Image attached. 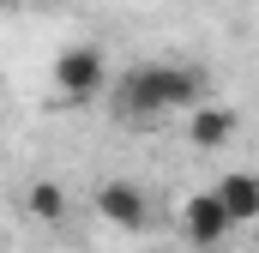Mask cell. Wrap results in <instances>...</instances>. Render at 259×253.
Segmentation results:
<instances>
[{
	"mask_svg": "<svg viewBox=\"0 0 259 253\" xmlns=\"http://www.w3.org/2000/svg\"><path fill=\"white\" fill-rule=\"evenodd\" d=\"M217 193H223V205H229L235 223H253L259 217V175H223Z\"/></svg>",
	"mask_w": 259,
	"mask_h": 253,
	"instance_id": "obj_6",
	"label": "cell"
},
{
	"mask_svg": "<svg viewBox=\"0 0 259 253\" xmlns=\"http://www.w3.org/2000/svg\"><path fill=\"white\" fill-rule=\"evenodd\" d=\"M199 103H205V72L199 66L145 61L115 78V109L127 121H163V115H181V109H199Z\"/></svg>",
	"mask_w": 259,
	"mask_h": 253,
	"instance_id": "obj_1",
	"label": "cell"
},
{
	"mask_svg": "<svg viewBox=\"0 0 259 253\" xmlns=\"http://www.w3.org/2000/svg\"><path fill=\"white\" fill-rule=\"evenodd\" d=\"M229 229H235V217H229V205H223V193H193L187 205H181V235L193 241V247H217V241H229Z\"/></svg>",
	"mask_w": 259,
	"mask_h": 253,
	"instance_id": "obj_3",
	"label": "cell"
},
{
	"mask_svg": "<svg viewBox=\"0 0 259 253\" xmlns=\"http://www.w3.org/2000/svg\"><path fill=\"white\" fill-rule=\"evenodd\" d=\"M24 205H30V217H36V223H61V217H66V193L55 187V181H36Z\"/></svg>",
	"mask_w": 259,
	"mask_h": 253,
	"instance_id": "obj_7",
	"label": "cell"
},
{
	"mask_svg": "<svg viewBox=\"0 0 259 253\" xmlns=\"http://www.w3.org/2000/svg\"><path fill=\"white\" fill-rule=\"evenodd\" d=\"M55 91H61L66 103L103 97V91H109V61H103V49H91V43L61 49V55H55Z\"/></svg>",
	"mask_w": 259,
	"mask_h": 253,
	"instance_id": "obj_2",
	"label": "cell"
},
{
	"mask_svg": "<svg viewBox=\"0 0 259 253\" xmlns=\"http://www.w3.org/2000/svg\"><path fill=\"white\" fill-rule=\"evenodd\" d=\"M97 211H103V223H115V229H145V223H151V199L133 187V181H103V187H97Z\"/></svg>",
	"mask_w": 259,
	"mask_h": 253,
	"instance_id": "obj_4",
	"label": "cell"
},
{
	"mask_svg": "<svg viewBox=\"0 0 259 253\" xmlns=\"http://www.w3.org/2000/svg\"><path fill=\"white\" fill-rule=\"evenodd\" d=\"M235 126H241V115L223 109V103H199V109H187V139H193L199 151H223V145L235 139Z\"/></svg>",
	"mask_w": 259,
	"mask_h": 253,
	"instance_id": "obj_5",
	"label": "cell"
}]
</instances>
